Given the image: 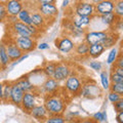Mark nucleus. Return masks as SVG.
I'll return each mask as SVG.
<instances>
[{"label":"nucleus","mask_w":123,"mask_h":123,"mask_svg":"<svg viewBox=\"0 0 123 123\" xmlns=\"http://www.w3.org/2000/svg\"><path fill=\"white\" fill-rule=\"evenodd\" d=\"M98 123H102V122H98Z\"/></svg>","instance_id":"obj_52"},{"label":"nucleus","mask_w":123,"mask_h":123,"mask_svg":"<svg viewBox=\"0 0 123 123\" xmlns=\"http://www.w3.org/2000/svg\"><path fill=\"white\" fill-rule=\"evenodd\" d=\"M5 7L8 17H18V14L24 8V1L23 0H6Z\"/></svg>","instance_id":"obj_11"},{"label":"nucleus","mask_w":123,"mask_h":123,"mask_svg":"<svg viewBox=\"0 0 123 123\" xmlns=\"http://www.w3.org/2000/svg\"><path fill=\"white\" fill-rule=\"evenodd\" d=\"M107 31H92V32L84 33V41L88 45H93L102 43L104 39L107 37Z\"/></svg>","instance_id":"obj_7"},{"label":"nucleus","mask_w":123,"mask_h":123,"mask_svg":"<svg viewBox=\"0 0 123 123\" xmlns=\"http://www.w3.org/2000/svg\"><path fill=\"white\" fill-rule=\"evenodd\" d=\"M116 121L117 123H123V111L122 112H119L116 115Z\"/></svg>","instance_id":"obj_44"},{"label":"nucleus","mask_w":123,"mask_h":123,"mask_svg":"<svg viewBox=\"0 0 123 123\" xmlns=\"http://www.w3.org/2000/svg\"><path fill=\"white\" fill-rule=\"evenodd\" d=\"M111 72H114L116 73V74L120 75L123 77V68H120V67H117V66H112V68H111Z\"/></svg>","instance_id":"obj_41"},{"label":"nucleus","mask_w":123,"mask_h":123,"mask_svg":"<svg viewBox=\"0 0 123 123\" xmlns=\"http://www.w3.org/2000/svg\"><path fill=\"white\" fill-rule=\"evenodd\" d=\"M81 88H82V82L80 80L79 76H77L75 73H72L65 81V85L63 89L66 91V93L71 95V97H77L81 92Z\"/></svg>","instance_id":"obj_2"},{"label":"nucleus","mask_w":123,"mask_h":123,"mask_svg":"<svg viewBox=\"0 0 123 123\" xmlns=\"http://www.w3.org/2000/svg\"><path fill=\"white\" fill-rule=\"evenodd\" d=\"M67 120L63 115H52L46 118L44 123H66Z\"/></svg>","instance_id":"obj_31"},{"label":"nucleus","mask_w":123,"mask_h":123,"mask_svg":"<svg viewBox=\"0 0 123 123\" xmlns=\"http://www.w3.org/2000/svg\"><path fill=\"white\" fill-rule=\"evenodd\" d=\"M5 47H6V51L10 62H17L24 55V52L18 47L13 40H9L7 43H5Z\"/></svg>","instance_id":"obj_14"},{"label":"nucleus","mask_w":123,"mask_h":123,"mask_svg":"<svg viewBox=\"0 0 123 123\" xmlns=\"http://www.w3.org/2000/svg\"><path fill=\"white\" fill-rule=\"evenodd\" d=\"M72 74V68L71 65L66 62H60L56 63L55 73H53L52 78L55 79L57 82H64L66 79Z\"/></svg>","instance_id":"obj_4"},{"label":"nucleus","mask_w":123,"mask_h":123,"mask_svg":"<svg viewBox=\"0 0 123 123\" xmlns=\"http://www.w3.org/2000/svg\"><path fill=\"white\" fill-rule=\"evenodd\" d=\"M74 49H75L77 55H79L81 57H86V56H88L89 45H88L85 41H82V42H80L78 45H76Z\"/></svg>","instance_id":"obj_25"},{"label":"nucleus","mask_w":123,"mask_h":123,"mask_svg":"<svg viewBox=\"0 0 123 123\" xmlns=\"http://www.w3.org/2000/svg\"><path fill=\"white\" fill-rule=\"evenodd\" d=\"M118 39H119L118 33H116L115 31H110V32H108L107 37L104 39V41L102 42V44L104 45V47L105 48L113 47L114 45H116Z\"/></svg>","instance_id":"obj_19"},{"label":"nucleus","mask_w":123,"mask_h":123,"mask_svg":"<svg viewBox=\"0 0 123 123\" xmlns=\"http://www.w3.org/2000/svg\"><path fill=\"white\" fill-rule=\"evenodd\" d=\"M114 13L118 18L123 20V0H114Z\"/></svg>","instance_id":"obj_29"},{"label":"nucleus","mask_w":123,"mask_h":123,"mask_svg":"<svg viewBox=\"0 0 123 123\" xmlns=\"http://www.w3.org/2000/svg\"><path fill=\"white\" fill-rule=\"evenodd\" d=\"M67 95V94H66ZM66 95L60 94L59 91L52 94H46L44 98L43 106L48 113V116L63 115L67 108Z\"/></svg>","instance_id":"obj_1"},{"label":"nucleus","mask_w":123,"mask_h":123,"mask_svg":"<svg viewBox=\"0 0 123 123\" xmlns=\"http://www.w3.org/2000/svg\"><path fill=\"white\" fill-rule=\"evenodd\" d=\"M30 115L33 118H35L36 120L42 121V122H44L46 120V118L48 117V113L43 105H36L33 108V110L31 111Z\"/></svg>","instance_id":"obj_17"},{"label":"nucleus","mask_w":123,"mask_h":123,"mask_svg":"<svg viewBox=\"0 0 123 123\" xmlns=\"http://www.w3.org/2000/svg\"><path fill=\"white\" fill-rule=\"evenodd\" d=\"M89 67L92 69V70H94V71H101L102 70V67H103V65L101 62H98V61H92L89 63Z\"/></svg>","instance_id":"obj_37"},{"label":"nucleus","mask_w":123,"mask_h":123,"mask_svg":"<svg viewBox=\"0 0 123 123\" xmlns=\"http://www.w3.org/2000/svg\"><path fill=\"white\" fill-rule=\"evenodd\" d=\"M75 15H77V17L93 18L95 15L94 4L91 2L79 1L75 6Z\"/></svg>","instance_id":"obj_6"},{"label":"nucleus","mask_w":123,"mask_h":123,"mask_svg":"<svg viewBox=\"0 0 123 123\" xmlns=\"http://www.w3.org/2000/svg\"><path fill=\"white\" fill-rule=\"evenodd\" d=\"M13 41L23 52L33 51L37 46V41H36L35 38H33V37L18 36V37L14 38Z\"/></svg>","instance_id":"obj_5"},{"label":"nucleus","mask_w":123,"mask_h":123,"mask_svg":"<svg viewBox=\"0 0 123 123\" xmlns=\"http://www.w3.org/2000/svg\"><path fill=\"white\" fill-rule=\"evenodd\" d=\"M110 77V82L111 83H122L123 82V77L116 74L114 72H111L109 74Z\"/></svg>","instance_id":"obj_35"},{"label":"nucleus","mask_w":123,"mask_h":123,"mask_svg":"<svg viewBox=\"0 0 123 123\" xmlns=\"http://www.w3.org/2000/svg\"><path fill=\"white\" fill-rule=\"evenodd\" d=\"M37 10L46 20L53 21L59 14V9L55 4H39L37 7Z\"/></svg>","instance_id":"obj_8"},{"label":"nucleus","mask_w":123,"mask_h":123,"mask_svg":"<svg viewBox=\"0 0 123 123\" xmlns=\"http://www.w3.org/2000/svg\"><path fill=\"white\" fill-rule=\"evenodd\" d=\"M99 18H101V21H102V23L104 25L109 26V27H113L118 18L115 15L114 12H111V13H108V14L99 15Z\"/></svg>","instance_id":"obj_26"},{"label":"nucleus","mask_w":123,"mask_h":123,"mask_svg":"<svg viewBox=\"0 0 123 123\" xmlns=\"http://www.w3.org/2000/svg\"><path fill=\"white\" fill-rule=\"evenodd\" d=\"M11 31L15 34L17 36H25V37H33L29 30V26L24 24L20 21H15L10 24Z\"/></svg>","instance_id":"obj_13"},{"label":"nucleus","mask_w":123,"mask_h":123,"mask_svg":"<svg viewBox=\"0 0 123 123\" xmlns=\"http://www.w3.org/2000/svg\"><path fill=\"white\" fill-rule=\"evenodd\" d=\"M14 82L17 83L18 86H20V88L24 92L33 91L34 89H35V86H34V84L32 83V81L29 79V76L28 75L21 77V78H18L17 81H14Z\"/></svg>","instance_id":"obj_18"},{"label":"nucleus","mask_w":123,"mask_h":123,"mask_svg":"<svg viewBox=\"0 0 123 123\" xmlns=\"http://www.w3.org/2000/svg\"><path fill=\"white\" fill-rule=\"evenodd\" d=\"M37 47L39 48L40 50H45V49H48V48H49V44H47V43H45V42H43V43L38 44Z\"/></svg>","instance_id":"obj_45"},{"label":"nucleus","mask_w":123,"mask_h":123,"mask_svg":"<svg viewBox=\"0 0 123 123\" xmlns=\"http://www.w3.org/2000/svg\"><path fill=\"white\" fill-rule=\"evenodd\" d=\"M69 5V0H64L63 2V7H67Z\"/></svg>","instance_id":"obj_48"},{"label":"nucleus","mask_w":123,"mask_h":123,"mask_svg":"<svg viewBox=\"0 0 123 123\" xmlns=\"http://www.w3.org/2000/svg\"><path fill=\"white\" fill-rule=\"evenodd\" d=\"M119 47H120L121 50H123V38H122V40L120 41V45H119Z\"/></svg>","instance_id":"obj_50"},{"label":"nucleus","mask_w":123,"mask_h":123,"mask_svg":"<svg viewBox=\"0 0 123 123\" xmlns=\"http://www.w3.org/2000/svg\"><path fill=\"white\" fill-rule=\"evenodd\" d=\"M42 89H43L45 95L55 93V92L60 91V89H61L60 82H57L52 77H48V78H46L43 85H42Z\"/></svg>","instance_id":"obj_15"},{"label":"nucleus","mask_w":123,"mask_h":123,"mask_svg":"<svg viewBox=\"0 0 123 123\" xmlns=\"http://www.w3.org/2000/svg\"><path fill=\"white\" fill-rule=\"evenodd\" d=\"M39 4H55L56 0H36Z\"/></svg>","instance_id":"obj_43"},{"label":"nucleus","mask_w":123,"mask_h":123,"mask_svg":"<svg viewBox=\"0 0 123 123\" xmlns=\"http://www.w3.org/2000/svg\"><path fill=\"white\" fill-rule=\"evenodd\" d=\"M120 95L119 94H117V93H115V92H113V91H110V93L108 94V99L111 102V103H116V102H118L119 99H120Z\"/></svg>","instance_id":"obj_40"},{"label":"nucleus","mask_w":123,"mask_h":123,"mask_svg":"<svg viewBox=\"0 0 123 123\" xmlns=\"http://www.w3.org/2000/svg\"><path fill=\"white\" fill-rule=\"evenodd\" d=\"M107 113L104 111V112H97L95 114H93L92 116V119L95 121V122H103V121H106L107 120Z\"/></svg>","instance_id":"obj_34"},{"label":"nucleus","mask_w":123,"mask_h":123,"mask_svg":"<svg viewBox=\"0 0 123 123\" xmlns=\"http://www.w3.org/2000/svg\"><path fill=\"white\" fill-rule=\"evenodd\" d=\"M101 82H102V86L105 90H108L110 89V77H109V73L107 71H103L101 72Z\"/></svg>","instance_id":"obj_30"},{"label":"nucleus","mask_w":123,"mask_h":123,"mask_svg":"<svg viewBox=\"0 0 123 123\" xmlns=\"http://www.w3.org/2000/svg\"><path fill=\"white\" fill-rule=\"evenodd\" d=\"M118 55V48L117 47H113L112 49L110 50L109 55H108V57H107V64L109 65H113L116 61V57Z\"/></svg>","instance_id":"obj_33"},{"label":"nucleus","mask_w":123,"mask_h":123,"mask_svg":"<svg viewBox=\"0 0 123 123\" xmlns=\"http://www.w3.org/2000/svg\"><path fill=\"white\" fill-rule=\"evenodd\" d=\"M11 85H12V82H3V102L4 103H10Z\"/></svg>","instance_id":"obj_27"},{"label":"nucleus","mask_w":123,"mask_h":123,"mask_svg":"<svg viewBox=\"0 0 123 123\" xmlns=\"http://www.w3.org/2000/svg\"><path fill=\"white\" fill-rule=\"evenodd\" d=\"M101 1H103V0H90V2H91V3H93V4H97V3L101 2Z\"/></svg>","instance_id":"obj_49"},{"label":"nucleus","mask_w":123,"mask_h":123,"mask_svg":"<svg viewBox=\"0 0 123 123\" xmlns=\"http://www.w3.org/2000/svg\"><path fill=\"white\" fill-rule=\"evenodd\" d=\"M80 94L85 98H97L102 95V89L98 86V84L95 83V81L91 79H87L82 83V88Z\"/></svg>","instance_id":"obj_3"},{"label":"nucleus","mask_w":123,"mask_h":123,"mask_svg":"<svg viewBox=\"0 0 123 123\" xmlns=\"http://www.w3.org/2000/svg\"><path fill=\"white\" fill-rule=\"evenodd\" d=\"M94 9L97 15H104L114 12V0H103L94 4Z\"/></svg>","instance_id":"obj_12"},{"label":"nucleus","mask_w":123,"mask_h":123,"mask_svg":"<svg viewBox=\"0 0 123 123\" xmlns=\"http://www.w3.org/2000/svg\"><path fill=\"white\" fill-rule=\"evenodd\" d=\"M113 106H114V109H115V111H116V113L122 112L123 111V97H121L118 102L114 103Z\"/></svg>","instance_id":"obj_39"},{"label":"nucleus","mask_w":123,"mask_h":123,"mask_svg":"<svg viewBox=\"0 0 123 123\" xmlns=\"http://www.w3.org/2000/svg\"><path fill=\"white\" fill-rule=\"evenodd\" d=\"M55 65L56 63H53V62H47V63L44 64L43 68L41 69L42 72L44 73V75L46 77H52L53 73H55Z\"/></svg>","instance_id":"obj_28"},{"label":"nucleus","mask_w":123,"mask_h":123,"mask_svg":"<svg viewBox=\"0 0 123 123\" xmlns=\"http://www.w3.org/2000/svg\"><path fill=\"white\" fill-rule=\"evenodd\" d=\"M3 102V83L0 82V103Z\"/></svg>","instance_id":"obj_47"},{"label":"nucleus","mask_w":123,"mask_h":123,"mask_svg":"<svg viewBox=\"0 0 123 123\" xmlns=\"http://www.w3.org/2000/svg\"><path fill=\"white\" fill-rule=\"evenodd\" d=\"M110 91L123 97V82L122 83H111L110 84Z\"/></svg>","instance_id":"obj_32"},{"label":"nucleus","mask_w":123,"mask_h":123,"mask_svg":"<svg viewBox=\"0 0 123 123\" xmlns=\"http://www.w3.org/2000/svg\"><path fill=\"white\" fill-rule=\"evenodd\" d=\"M25 92L23 91L20 86L18 85L15 82H12V85H11V94H10V103H12L13 105L21 107L22 104V99L24 97Z\"/></svg>","instance_id":"obj_16"},{"label":"nucleus","mask_w":123,"mask_h":123,"mask_svg":"<svg viewBox=\"0 0 123 123\" xmlns=\"http://www.w3.org/2000/svg\"><path fill=\"white\" fill-rule=\"evenodd\" d=\"M113 65H114V66L123 68V50H121L120 52H118V55L116 57V61H115V63Z\"/></svg>","instance_id":"obj_38"},{"label":"nucleus","mask_w":123,"mask_h":123,"mask_svg":"<svg viewBox=\"0 0 123 123\" xmlns=\"http://www.w3.org/2000/svg\"><path fill=\"white\" fill-rule=\"evenodd\" d=\"M113 27H115V28L118 29V30H122L123 29V20L122 18H117V21L114 24Z\"/></svg>","instance_id":"obj_42"},{"label":"nucleus","mask_w":123,"mask_h":123,"mask_svg":"<svg viewBox=\"0 0 123 123\" xmlns=\"http://www.w3.org/2000/svg\"><path fill=\"white\" fill-rule=\"evenodd\" d=\"M36 106V93L34 91H28L24 93V97L22 99L21 107L26 113L30 114L33 108Z\"/></svg>","instance_id":"obj_10"},{"label":"nucleus","mask_w":123,"mask_h":123,"mask_svg":"<svg viewBox=\"0 0 123 123\" xmlns=\"http://www.w3.org/2000/svg\"><path fill=\"white\" fill-rule=\"evenodd\" d=\"M55 47L61 52H64V53L71 52L75 48V43L73 42L72 39H70L67 36H63V37H60L57 39H55Z\"/></svg>","instance_id":"obj_9"},{"label":"nucleus","mask_w":123,"mask_h":123,"mask_svg":"<svg viewBox=\"0 0 123 123\" xmlns=\"http://www.w3.org/2000/svg\"><path fill=\"white\" fill-rule=\"evenodd\" d=\"M9 63H10V61H9L8 55H7L5 44L3 42H1L0 43V67L2 69H4L8 66Z\"/></svg>","instance_id":"obj_22"},{"label":"nucleus","mask_w":123,"mask_h":123,"mask_svg":"<svg viewBox=\"0 0 123 123\" xmlns=\"http://www.w3.org/2000/svg\"><path fill=\"white\" fill-rule=\"evenodd\" d=\"M31 11L28 8H23L21 10V12L18 14V21H20L22 23H24L26 25H33L32 24V18H31Z\"/></svg>","instance_id":"obj_24"},{"label":"nucleus","mask_w":123,"mask_h":123,"mask_svg":"<svg viewBox=\"0 0 123 123\" xmlns=\"http://www.w3.org/2000/svg\"><path fill=\"white\" fill-rule=\"evenodd\" d=\"M31 18H32V24L38 28L39 30L44 29L45 28V24H46V18L42 15L39 11H34L31 13Z\"/></svg>","instance_id":"obj_20"},{"label":"nucleus","mask_w":123,"mask_h":123,"mask_svg":"<svg viewBox=\"0 0 123 123\" xmlns=\"http://www.w3.org/2000/svg\"><path fill=\"white\" fill-rule=\"evenodd\" d=\"M105 47L102 43L89 45V50H88V56L92 57V59H98V56L102 55V53L105 51Z\"/></svg>","instance_id":"obj_21"},{"label":"nucleus","mask_w":123,"mask_h":123,"mask_svg":"<svg viewBox=\"0 0 123 123\" xmlns=\"http://www.w3.org/2000/svg\"><path fill=\"white\" fill-rule=\"evenodd\" d=\"M7 11H6V7H5V3L0 2V23L4 22L7 18Z\"/></svg>","instance_id":"obj_36"},{"label":"nucleus","mask_w":123,"mask_h":123,"mask_svg":"<svg viewBox=\"0 0 123 123\" xmlns=\"http://www.w3.org/2000/svg\"><path fill=\"white\" fill-rule=\"evenodd\" d=\"M66 123H79V120H70L69 122H66Z\"/></svg>","instance_id":"obj_51"},{"label":"nucleus","mask_w":123,"mask_h":123,"mask_svg":"<svg viewBox=\"0 0 123 123\" xmlns=\"http://www.w3.org/2000/svg\"><path fill=\"white\" fill-rule=\"evenodd\" d=\"M79 123H98V122H95L92 118H85V119L79 120Z\"/></svg>","instance_id":"obj_46"},{"label":"nucleus","mask_w":123,"mask_h":123,"mask_svg":"<svg viewBox=\"0 0 123 123\" xmlns=\"http://www.w3.org/2000/svg\"><path fill=\"white\" fill-rule=\"evenodd\" d=\"M92 18H88V17H77L75 15V18H73L72 23L76 28L79 29H83L84 27H86L90 24Z\"/></svg>","instance_id":"obj_23"}]
</instances>
